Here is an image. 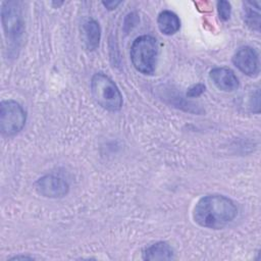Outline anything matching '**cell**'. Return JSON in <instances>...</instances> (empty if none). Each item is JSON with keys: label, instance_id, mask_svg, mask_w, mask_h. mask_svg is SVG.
I'll use <instances>...</instances> for the list:
<instances>
[{"label": "cell", "instance_id": "obj_8", "mask_svg": "<svg viewBox=\"0 0 261 261\" xmlns=\"http://www.w3.org/2000/svg\"><path fill=\"white\" fill-rule=\"evenodd\" d=\"M210 80L217 89L232 92L239 88V80L234 72L227 67H215L209 72Z\"/></svg>", "mask_w": 261, "mask_h": 261}, {"label": "cell", "instance_id": "obj_4", "mask_svg": "<svg viewBox=\"0 0 261 261\" xmlns=\"http://www.w3.org/2000/svg\"><path fill=\"white\" fill-rule=\"evenodd\" d=\"M27 114L22 106L14 100H4L0 103V130L5 137L19 133L25 124Z\"/></svg>", "mask_w": 261, "mask_h": 261}, {"label": "cell", "instance_id": "obj_13", "mask_svg": "<svg viewBox=\"0 0 261 261\" xmlns=\"http://www.w3.org/2000/svg\"><path fill=\"white\" fill-rule=\"evenodd\" d=\"M217 11L219 18L223 21L228 20L231 13V6L230 3L225 0H220L217 2Z\"/></svg>", "mask_w": 261, "mask_h": 261}, {"label": "cell", "instance_id": "obj_5", "mask_svg": "<svg viewBox=\"0 0 261 261\" xmlns=\"http://www.w3.org/2000/svg\"><path fill=\"white\" fill-rule=\"evenodd\" d=\"M1 19L7 40L17 47L23 34V21L20 3L16 1H5L2 3Z\"/></svg>", "mask_w": 261, "mask_h": 261}, {"label": "cell", "instance_id": "obj_3", "mask_svg": "<svg viewBox=\"0 0 261 261\" xmlns=\"http://www.w3.org/2000/svg\"><path fill=\"white\" fill-rule=\"evenodd\" d=\"M91 92L95 101L104 109L118 111L122 106V95L114 82L102 72H97L91 80Z\"/></svg>", "mask_w": 261, "mask_h": 261}, {"label": "cell", "instance_id": "obj_15", "mask_svg": "<svg viewBox=\"0 0 261 261\" xmlns=\"http://www.w3.org/2000/svg\"><path fill=\"white\" fill-rule=\"evenodd\" d=\"M121 2L120 1H106V2H103V5L109 9V10H112V9H115Z\"/></svg>", "mask_w": 261, "mask_h": 261}, {"label": "cell", "instance_id": "obj_6", "mask_svg": "<svg viewBox=\"0 0 261 261\" xmlns=\"http://www.w3.org/2000/svg\"><path fill=\"white\" fill-rule=\"evenodd\" d=\"M232 63L249 76H255L259 72V57L252 47L243 46L239 48L232 56Z\"/></svg>", "mask_w": 261, "mask_h": 261}, {"label": "cell", "instance_id": "obj_7", "mask_svg": "<svg viewBox=\"0 0 261 261\" xmlns=\"http://www.w3.org/2000/svg\"><path fill=\"white\" fill-rule=\"evenodd\" d=\"M36 191L46 198H61L68 193V185L55 175H44L35 182Z\"/></svg>", "mask_w": 261, "mask_h": 261}, {"label": "cell", "instance_id": "obj_1", "mask_svg": "<svg viewBox=\"0 0 261 261\" xmlns=\"http://www.w3.org/2000/svg\"><path fill=\"white\" fill-rule=\"evenodd\" d=\"M238 214L234 203L222 195H207L196 204L193 217L202 227L219 229L231 222Z\"/></svg>", "mask_w": 261, "mask_h": 261}, {"label": "cell", "instance_id": "obj_10", "mask_svg": "<svg viewBox=\"0 0 261 261\" xmlns=\"http://www.w3.org/2000/svg\"><path fill=\"white\" fill-rule=\"evenodd\" d=\"M83 35L86 47L93 51L98 48L101 39V29L99 23L94 19H88L83 24Z\"/></svg>", "mask_w": 261, "mask_h": 261}, {"label": "cell", "instance_id": "obj_2", "mask_svg": "<svg viewBox=\"0 0 261 261\" xmlns=\"http://www.w3.org/2000/svg\"><path fill=\"white\" fill-rule=\"evenodd\" d=\"M130 60L134 67L143 74H153L158 57L157 40L148 35L140 36L132 44Z\"/></svg>", "mask_w": 261, "mask_h": 261}, {"label": "cell", "instance_id": "obj_11", "mask_svg": "<svg viewBox=\"0 0 261 261\" xmlns=\"http://www.w3.org/2000/svg\"><path fill=\"white\" fill-rule=\"evenodd\" d=\"M157 24L162 34L171 36L179 30L180 20L174 12L170 10H163L158 15Z\"/></svg>", "mask_w": 261, "mask_h": 261}, {"label": "cell", "instance_id": "obj_9", "mask_svg": "<svg viewBox=\"0 0 261 261\" xmlns=\"http://www.w3.org/2000/svg\"><path fill=\"white\" fill-rule=\"evenodd\" d=\"M174 258L172 248L165 242L155 243L143 252V259L145 260H171Z\"/></svg>", "mask_w": 261, "mask_h": 261}, {"label": "cell", "instance_id": "obj_14", "mask_svg": "<svg viewBox=\"0 0 261 261\" xmlns=\"http://www.w3.org/2000/svg\"><path fill=\"white\" fill-rule=\"evenodd\" d=\"M204 91H205V86L203 84L194 85L191 88H189V90L187 92V97H189V98L199 97L201 94L204 93Z\"/></svg>", "mask_w": 261, "mask_h": 261}, {"label": "cell", "instance_id": "obj_12", "mask_svg": "<svg viewBox=\"0 0 261 261\" xmlns=\"http://www.w3.org/2000/svg\"><path fill=\"white\" fill-rule=\"evenodd\" d=\"M260 5L258 2H244L243 18L245 23L252 30H260Z\"/></svg>", "mask_w": 261, "mask_h": 261}]
</instances>
